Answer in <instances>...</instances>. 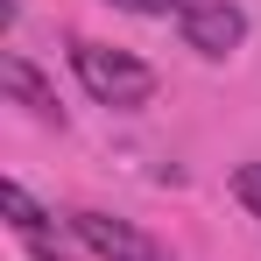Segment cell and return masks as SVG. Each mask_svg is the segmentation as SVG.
Listing matches in <instances>:
<instances>
[{"label":"cell","mask_w":261,"mask_h":261,"mask_svg":"<svg viewBox=\"0 0 261 261\" xmlns=\"http://www.w3.org/2000/svg\"><path fill=\"white\" fill-rule=\"evenodd\" d=\"M176 29H184V43L198 49V57H233L240 36H247V14L233 0H184Z\"/></svg>","instance_id":"obj_3"},{"label":"cell","mask_w":261,"mask_h":261,"mask_svg":"<svg viewBox=\"0 0 261 261\" xmlns=\"http://www.w3.org/2000/svg\"><path fill=\"white\" fill-rule=\"evenodd\" d=\"M233 198L261 219V163H240V170H233Z\"/></svg>","instance_id":"obj_6"},{"label":"cell","mask_w":261,"mask_h":261,"mask_svg":"<svg viewBox=\"0 0 261 261\" xmlns=\"http://www.w3.org/2000/svg\"><path fill=\"white\" fill-rule=\"evenodd\" d=\"M113 7H127V14H184V0H113Z\"/></svg>","instance_id":"obj_7"},{"label":"cell","mask_w":261,"mask_h":261,"mask_svg":"<svg viewBox=\"0 0 261 261\" xmlns=\"http://www.w3.org/2000/svg\"><path fill=\"white\" fill-rule=\"evenodd\" d=\"M71 233H78V247L99 261H170V247L155 240V233H141L134 219H113V212H71Z\"/></svg>","instance_id":"obj_2"},{"label":"cell","mask_w":261,"mask_h":261,"mask_svg":"<svg viewBox=\"0 0 261 261\" xmlns=\"http://www.w3.org/2000/svg\"><path fill=\"white\" fill-rule=\"evenodd\" d=\"M0 85L14 92V99H21V106H29L36 120H57V127H64V106H57L49 78L36 71V64H29V57H21V49H7V57H0Z\"/></svg>","instance_id":"obj_4"},{"label":"cell","mask_w":261,"mask_h":261,"mask_svg":"<svg viewBox=\"0 0 261 261\" xmlns=\"http://www.w3.org/2000/svg\"><path fill=\"white\" fill-rule=\"evenodd\" d=\"M0 212H7V226L21 233V240H36V233H49V212L21 191V184H0Z\"/></svg>","instance_id":"obj_5"},{"label":"cell","mask_w":261,"mask_h":261,"mask_svg":"<svg viewBox=\"0 0 261 261\" xmlns=\"http://www.w3.org/2000/svg\"><path fill=\"white\" fill-rule=\"evenodd\" d=\"M71 71H78V85L99 99V106H148L155 99V71L141 64V57H127V49H106V43H71Z\"/></svg>","instance_id":"obj_1"}]
</instances>
